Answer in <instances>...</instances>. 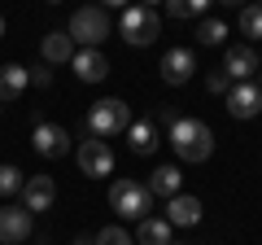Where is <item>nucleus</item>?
I'll use <instances>...</instances> for the list:
<instances>
[{
	"label": "nucleus",
	"mask_w": 262,
	"mask_h": 245,
	"mask_svg": "<svg viewBox=\"0 0 262 245\" xmlns=\"http://www.w3.org/2000/svg\"><path fill=\"white\" fill-rule=\"evenodd\" d=\"M192 70H196V57L188 53V48H170V53L162 57V79H166L170 88H184L188 79H192Z\"/></svg>",
	"instance_id": "13"
},
{
	"label": "nucleus",
	"mask_w": 262,
	"mask_h": 245,
	"mask_svg": "<svg viewBox=\"0 0 262 245\" xmlns=\"http://www.w3.org/2000/svg\"><path fill=\"white\" fill-rule=\"evenodd\" d=\"M22 184H27V179H22V171H18V167H0V197H5V201L18 197Z\"/></svg>",
	"instance_id": "21"
},
{
	"label": "nucleus",
	"mask_w": 262,
	"mask_h": 245,
	"mask_svg": "<svg viewBox=\"0 0 262 245\" xmlns=\"http://www.w3.org/2000/svg\"><path fill=\"white\" fill-rule=\"evenodd\" d=\"M27 79H31L35 88H48V84H53V70H48V66H35V70H27Z\"/></svg>",
	"instance_id": "26"
},
{
	"label": "nucleus",
	"mask_w": 262,
	"mask_h": 245,
	"mask_svg": "<svg viewBox=\"0 0 262 245\" xmlns=\"http://www.w3.org/2000/svg\"><path fill=\"white\" fill-rule=\"evenodd\" d=\"M253 70H258V53L249 44H236L227 48V62H223V75L232 84H253Z\"/></svg>",
	"instance_id": "9"
},
{
	"label": "nucleus",
	"mask_w": 262,
	"mask_h": 245,
	"mask_svg": "<svg viewBox=\"0 0 262 245\" xmlns=\"http://www.w3.org/2000/svg\"><path fill=\"white\" fill-rule=\"evenodd\" d=\"M66 35L75 39V44H83V48H96V44H105V39L114 35V22H110V13H105L101 5H83V9H75Z\"/></svg>",
	"instance_id": "3"
},
{
	"label": "nucleus",
	"mask_w": 262,
	"mask_h": 245,
	"mask_svg": "<svg viewBox=\"0 0 262 245\" xmlns=\"http://www.w3.org/2000/svg\"><path fill=\"white\" fill-rule=\"evenodd\" d=\"M31 210H22V206H0V245H18V241H27L31 236Z\"/></svg>",
	"instance_id": "8"
},
{
	"label": "nucleus",
	"mask_w": 262,
	"mask_h": 245,
	"mask_svg": "<svg viewBox=\"0 0 262 245\" xmlns=\"http://www.w3.org/2000/svg\"><path fill=\"white\" fill-rule=\"evenodd\" d=\"M131 127V105L118 101V96H105L88 110V136L92 140H110V136H122Z\"/></svg>",
	"instance_id": "2"
},
{
	"label": "nucleus",
	"mask_w": 262,
	"mask_h": 245,
	"mask_svg": "<svg viewBox=\"0 0 262 245\" xmlns=\"http://www.w3.org/2000/svg\"><path fill=\"white\" fill-rule=\"evenodd\" d=\"M258 79H262V66H258ZM258 88H262V84H258Z\"/></svg>",
	"instance_id": "29"
},
{
	"label": "nucleus",
	"mask_w": 262,
	"mask_h": 245,
	"mask_svg": "<svg viewBox=\"0 0 262 245\" xmlns=\"http://www.w3.org/2000/svg\"><path fill=\"white\" fill-rule=\"evenodd\" d=\"M0 35H5V18H0Z\"/></svg>",
	"instance_id": "28"
},
{
	"label": "nucleus",
	"mask_w": 262,
	"mask_h": 245,
	"mask_svg": "<svg viewBox=\"0 0 262 245\" xmlns=\"http://www.w3.org/2000/svg\"><path fill=\"white\" fill-rule=\"evenodd\" d=\"M166 223H170V228H192V223H201V201L188 197V193L170 197V201H166Z\"/></svg>",
	"instance_id": "14"
},
{
	"label": "nucleus",
	"mask_w": 262,
	"mask_h": 245,
	"mask_svg": "<svg viewBox=\"0 0 262 245\" xmlns=\"http://www.w3.org/2000/svg\"><path fill=\"white\" fill-rule=\"evenodd\" d=\"M149 189H144L140 179H118L110 189V206L118 210L122 219H149Z\"/></svg>",
	"instance_id": "5"
},
{
	"label": "nucleus",
	"mask_w": 262,
	"mask_h": 245,
	"mask_svg": "<svg viewBox=\"0 0 262 245\" xmlns=\"http://www.w3.org/2000/svg\"><path fill=\"white\" fill-rule=\"evenodd\" d=\"M79 171H83L88 179L114 175V149H110L105 140H92V136H88V140L79 145Z\"/></svg>",
	"instance_id": "6"
},
{
	"label": "nucleus",
	"mask_w": 262,
	"mask_h": 245,
	"mask_svg": "<svg viewBox=\"0 0 262 245\" xmlns=\"http://www.w3.org/2000/svg\"><path fill=\"white\" fill-rule=\"evenodd\" d=\"M39 53H44V62H48V66H66V62L75 57V39L66 35V31H48V35H44V44H39Z\"/></svg>",
	"instance_id": "16"
},
{
	"label": "nucleus",
	"mask_w": 262,
	"mask_h": 245,
	"mask_svg": "<svg viewBox=\"0 0 262 245\" xmlns=\"http://www.w3.org/2000/svg\"><path fill=\"white\" fill-rule=\"evenodd\" d=\"M179 184H184V175H179V167H158L149 175V184H144V189H149V197H179Z\"/></svg>",
	"instance_id": "17"
},
{
	"label": "nucleus",
	"mask_w": 262,
	"mask_h": 245,
	"mask_svg": "<svg viewBox=\"0 0 262 245\" xmlns=\"http://www.w3.org/2000/svg\"><path fill=\"white\" fill-rule=\"evenodd\" d=\"M166 13L170 18H201V13H206V0H170Z\"/></svg>",
	"instance_id": "23"
},
{
	"label": "nucleus",
	"mask_w": 262,
	"mask_h": 245,
	"mask_svg": "<svg viewBox=\"0 0 262 245\" xmlns=\"http://www.w3.org/2000/svg\"><path fill=\"white\" fill-rule=\"evenodd\" d=\"M241 35L262 39V5H249V9H241Z\"/></svg>",
	"instance_id": "22"
},
{
	"label": "nucleus",
	"mask_w": 262,
	"mask_h": 245,
	"mask_svg": "<svg viewBox=\"0 0 262 245\" xmlns=\"http://www.w3.org/2000/svg\"><path fill=\"white\" fill-rule=\"evenodd\" d=\"M262 110V88L258 84H232L227 92V114L232 118H253Z\"/></svg>",
	"instance_id": "12"
},
{
	"label": "nucleus",
	"mask_w": 262,
	"mask_h": 245,
	"mask_svg": "<svg viewBox=\"0 0 262 245\" xmlns=\"http://www.w3.org/2000/svg\"><path fill=\"white\" fill-rule=\"evenodd\" d=\"M70 66H75V75L83 79V84H101V79L110 75V57H105L101 48H79V53L70 57Z\"/></svg>",
	"instance_id": "11"
},
{
	"label": "nucleus",
	"mask_w": 262,
	"mask_h": 245,
	"mask_svg": "<svg viewBox=\"0 0 262 245\" xmlns=\"http://www.w3.org/2000/svg\"><path fill=\"white\" fill-rule=\"evenodd\" d=\"M118 35L127 39V44L144 48L153 44V39L162 35V18L149 9V5H122V18H118Z\"/></svg>",
	"instance_id": "4"
},
{
	"label": "nucleus",
	"mask_w": 262,
	"mask_h": 245,
	"mask_svg": "<svg viewBox=\"0 0 262 245\" xmlns=\"http://www.w3.org/2000/svg\"><path fill=\"white\" fill-rule=\"evenodd\" d=\"M170 245H175V241H170Z\"/></svg>",
	"instance_id": "30"
},
{
	"label": "nucleus",
	"mask_w": 262,
	"mask_h": 245,
	"mask_svg": "<svg viewBox=\"0 0 262 245\" xmlns=\"http://www.w3.org/2000/svg\"><path fill=\"white\" fill-rule=\"evenodd\" d=\"M227 39V27L219 18H201L196 22V44H223Z\"/></svg>",
	"instance_id": "20"
},
{
	"label": "nucleus",
	"mask_w": 262,
	"mask_h": 245,
	"mask_svg": "<svg viewBox=\"0 0 262 245\" xmlns=\"http://www.w3.org/2000/svg\"><path fill=\"white\" fill-rule=\"evenodd\" d=\"M127 140H131V153H136V158H149V153L158 149V127H153V122H131Z\"/></svg>",
	"instance_id": "18"
},
{
	"label": "nucleus",
	"mask_w": 262,
	"mask_h": 245,
	"mask_svg": "<svg viewBox=\"0 0 262 245\" xmlns=\"http://www.w3.org/2000/svg\"><path fill=\"white\" fill-rule=\"evenodd\" d=\"M27 66H18V62H9V66H0V105L18 101L22 92H27Z\"/></svg>",
	"instance_id": "15"
},
{
	"label": "nucleus",
	"mask_w": 262,
	"mask_h": 245,
	"mask_svg": "<svg viewBox=\"0 0 262 245\" xmlns=\"http://www.w3.org/2000/svg\"><path fill=\"white\" fill-rule=\"evenodd\" d=\"M75 245H96V241H92V236H79V241H75Z\"/></svg>",
	"instance_id": "27"
},
{
	"label": "nucleus",
	"mask_w": 262,
	"mask_h": 245,
	"mask_svg": "<svg viewBox=\"0 0 262 245\" xmlns=\"http://www.w3.org/2000/svg\"><path fill=\"white\" fill-rule=\"evenodd\" d=\"M92 241H96V245H131V236L122 232V228H114V223H110V228H101Z\"/></svg>",
	"instance_id": "24"
},
{
	"label": "nucleus",
	"mask_w": 262,
	"mask_h": 245,
	"mask_svg": "<svg viewBox=\"0 0 262 245\" xmlns=\"http://www.w3.org/2000/svg\"><path fill=\"white\" fill-rule=\"evenodd\" d=\"M206 88H210V92H214V96H227V92H232V79H227L223 70H214V75L206 79Z\"/></svg>",
	"instance_id": "25"
},
{
	"label": "nucleus",
	"mask_w": 262,
	"mask_h": 245,
	"mask_svg": "<svg viewBox=\"0 0 262 245\" xmlns=\"http://www.w3.org/2000/svg\"><path fill=\"white\" fill-rule=\"evenodd\" d=\"M57 201V184H53V175H31L27 184H22V210H48Z\"/></svg>",
	"instance_id": "10"
},
{
	"label": "nucleus",
	"mask_w": 262,
	"mask_h": 245,
	"mask_svg": "<svg viewBox=\"0 0 262 245\" xmlns=\"http://www.w3.org/2000/svg\"><path fill=\"white\" fill-rule=\"evenodd\" d=\"M170 149H175V158H184V162H210V153H214V132H210V122L179 118L175 127H170Z\"/></svg>",
	"instance_id": "1"
},
{
	"label": "nucleus",
	"mask_w": 262,
	"mask_h": 245,
	"mask_svg": "<svg viewBox=\"0 0 262 245\" xmlns=\"http://www.w3.org/2000/svg\"><path fill=\"white\" fill-rule=\"evenodd\" d=\"M136 241H140V245H170V223H166V219H140Z\"/></svg>",
	"instance_id": "19"
},
{
	"label": "nucleus",
	"mask_w": 262,
	"mask_h": 245,
	"mask_svg": "<svg viewBox=\"0 0 262 245\" xmlns=\"http://www.w3.org/2000/svg\"><path fill=\"white\" fill-rule=\"evenodd\" d=\"M31 149L39 153V158H66L70 153V132L66 127H57V122H35V132H31Z\"/></svg>",
	"instance_id": "7"
}]
</instances>
